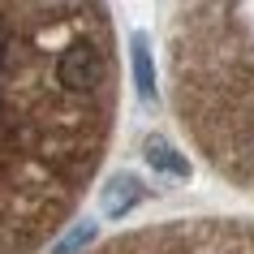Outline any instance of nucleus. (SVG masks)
<instances>
[{
	"instance_id": "4",
	"label": "nucleus",
	"mask_w": 254,
	"mask_h": 254,
	"mask_svg": "<svg viewBox=\"0 0 254 254\" xmlns=\"http://www.w3.org/2000/svg\"><path fill=\"white\" fill-rule=\"evenodd\" d=\"M142 151H147V164L151 168H155V173H164V177H177V181H181V177H190V164L181 160V151L173 147V142H168V138H147V142H142Z\"/></svg>"
},
{
	"instance_id": "6",
	"label": "nucleus",
	"mask_w": 254,
	"mask_h": 254,
	"mask_svg": "<svg viewBox=\"0 0 254 254\" xmlns=\"http://www.w3.org/2000/svg\"><path fill=\"white\" fill-rule=\"evenodd\" d=\"M39 9L52 13V17H65V13H73V9H82V0H39Z\"/></svg>"
},
{
	"instance_id": "5",
	"label": "nucleus",
	"mask_w": 254,
	"mask_h": 254,
	"mask_svg": "<svg viewBox=\"0 0 254 254\" xmlns=\"http://www.w3.org/2000/svg\"><path fill=\"white\" fill-rule=\"evenodd\" d=\"M91 241H95V224H91V220H82V224L69 228V237H61L52 246V254H78L82 246H91Z\"/></svg>"
},
{
	"instance_id": "3",
	"label": "nucleus",
	"mask_w": 254,
	"mask_h": 254,
	"mask_svg": "<svg viewBox=\"0 0 254 254\" xmlns=\"http://www.w3.org/2000/svg\"><path fill=\"white\" fill-rule=\"evenodd\" d=\"M129 61H134V82L142 104H155V61H151L147 35H129Z\"/></svg>"
},
{
	"instance_id": "1",
	"label": "nucleus",
	"mask_w": 254,
	"mask_h": 254,
	"mask_svg": "<svg viewBox=\"0 0 254 254\" xmlns=\"http://www.w3.org/2000/svg\"><path fill=\"white\" fill-rule=\"evenodd\" d=\"M104 52L95 48V43L78 39V43H69L65 52H61V61H56V82L65 86L69 95H91L104 86Z\"/></svg>"
},
{
	"instance_id": "2",
	"label": "nucleus",
	"mask_w": 254,
	"mask_h": 254,
	"mask_svg": "<svg viewBox=\"0 0 254 254\" xmlns=\"http://www.w3.org/2000/svg\"><path fill=\"white\" fill-rule=\"evenodd\" d=\"M142 198H147V186L134 173H117V177H108V186H104V215L108 220H121V215L134 211Z\"/></svg>"
}]
</instances>
